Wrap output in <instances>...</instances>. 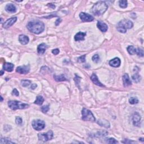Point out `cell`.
Segmentation results:
<instances>
[{"instance_id": "obj_1", "label": "cell", "mask_w": 144, "mask_h": 144, "mask_svg": "<svg viewBox=\"0 0 144 144\" xmlns=\"http://www.w3.org/2000/svg\"><path fill=\"white\" fill-rule=\"evenodd\" d=\"M28 29L34 34H38L44 31L45 25L40 21H32L28 23L26 26Z\"/></svg>"}, {"instance_id": "obj_2", "label": "cell", "mask_w": 144, "mask_h": 144, "mask_svg": "<svg viewBox=\"0 0 144 144\" xmlns=\"http://www.w3.org/2000/svg\"><path fill=\"white\" fill-rule=\"evenodd\" d=\"M108 6L104 1H98L92 6V13L95 16H101L107 10Z\"/></svg>"}, {"instance_id": "obj_3", "label": "cell", "mask_w": 144, "mask_h": 144, "mask_svg": "<svg viewBox=\"0 0 144 144\" xmlns=\"http://www.w3.org/2000/svg\"><path fill=\"white\" fill-rule=\"evenodd\" d=\"M133 26H134V24L131 20L123 19L118 23L117 26V29L120 33H125L127 32V30L132 28Z\"/></svg>"}, {"instance_id": "obj_4", "label": "cell", "mask_w": 144, "mask_h": 144, "mask_svg": "<svg viewBox=\"0 0 144 144\" xmlns=\"http://www.w3.org/2000/svg\"><path fill=\"white\" fill-rule=\"evenodd\" d=\"M8 106L11 109L14 110L17 109H25L29 106L27 104L18 101H9L8 102Z\"/></svg>"}, {"instance_id": "obj_5", "label": "cell", "mask_w": 144, "mask_h": 144, "mask_svg": "<svg viewBox=\"0 0 144 144\" xmlns=\"http://www.w3.org/2000/svg\"><path fill=\"white\" fill-rule=\"evenodd\" d=\"M82 118L83 120H85V121L93 122L96 120V119L92 113L86 108H83L82 110Z\"/></svg>"}, {"instance_id": "obj_6", "label": "cell", "mask_w": 144, "mask_h": 144, "mask_svg": "<svg viewBox=\"0 0 144 144\" xmlns=\"http://www.w3.org/2000/svg\"><path fill=\"white\" fill-rule=\"evenodd\" d=\"M54 137V134L52 131H49L46 134H39L38 137L40 141L43 142H47L48 141L51 140Z\"/></svg>"}, {"instance_id": "obj_7", "label": "cell", "mask_w": 144, "mask_h": 144, "mask_svg": "<svg viewBox=\"0 0 144 144\" xmlns=\"http://www.w3.org/2000/svg\"><path fill=\"white\" fill-rule=\"evenodd\" d=\"M33 128L36 131H41L45 127V123L43 120L37 119L33 120L32 122Z\"/></svg>"}, {"instance_id": "obj_8", "label": "cell", "mask_w": 144, "mask_h": 144, "mask_svg": "<svg viewBox=\"0 0 144 144\" xmlns=\"http://www.w3.org/2000/svg\"><path fill=\"white\" fill-rule=\"evenodd\" d=\"M141 116L139 113H134L132 117L133 124H134V126L137 127L141 126Z\"/></svg>"}, {"instance_id": "obj_9", "label": "cell", "mask_w": 144, "mask_h": 144, "mask_svg": "<svg viewBox=\"0 0 144 144\" xmlns=\"http://www.w3.org/2000/svg\"><path fill=\"white\" fill-rule=\"evenodd\" d=\"M29 70H30V67L29 65H23V66L17 67L16 72L20 74H26L29 73Z\"/></svg>"}, {"instance_id": "obj_10", "label": "cell", "mask_w": 144, "mask_h": 144, "mask_svg": "<svg viewBox=\"0 0 144 144\" xmlns=\"http://www.w3.org/2000/svg\"><path fill=\"white\" fill-rule=\"evenodd\" d=\"M79 17L83 21H92L94 19L92 15L84 12H81L79 14Z\"/></svg>"}, {"instance_id": "obj_11", "label": "cell", "mask_w": 144, "mask_h": 144, "mask_svg": "<svg viewBox=\"0 0 144 144\" xmlns=\"http://www.w3.org/2000/svg\"><path fill=\"white\" fill-rule=\"evenodd\" d=\"M17 18L16 17H12L9 19H7L6 21L3 24V27L4 28H8L12 26L14 23L16 21Z\"/></svg>"}, {"instance_id": "obj_12", "label": "cell", "mask_w": 144, "mask_h": 144, "mask_svg": "<svg viewBox=\"0 0 144 144\" xmlns=\"http://www.w3.org/2000/svg\"><path fill=\"white\" fill-rule=\"evenodd\" d=\"M109 65L114 68H118L120 65V60L118 57H115L109 62Z\"/></svg>"}, {"instance_id": "obj_13", "label": "cell", "mask_w": 144, "mask_h": 144, "mask_svg": "<svg viewBox=\"0 0 144 144\" xmlns=\"http://www.w3.org/2000/svg\"><path fill=\"white\" fill-rule=\"evenodd\" d=\"M91 79L92 82H93L95 84H96V85L102 87H105L104 84L101 83L99 81V80H98V77H97L96 74H94V73H93V74H92V76H91Z\"/></svg>"}, {"instance_id": "obj_14", "label": "cell", "mask_w": 144, "mask_h": 144, "mask_svg": "<svg viewBox=\"0 0 144 144\" xmlns=\"http://www.w3.org/2000/svg\"><path fill=\"white\" fill-rule=\"evenodd\" d=\"M123 85L124 86V87H128V86L132 85V82L130 80V78H129L128 74H124L123 75Z\"/></svg>"}, {"instance_id": "obj_15", "label": "cell", "mask_w": 144, "mask_h": 144, "mask_svg": "<svg viewBox=\"0 0 144 144\" xmlns=\"http://www.w3.org/2000/svg\"><path fill=\"white\" fill-rule=\"evenodd\" d=\"M19 41L20 43H21V44L26 45L28 43L29 39L28 36L24 35V34H21V35H20L19 37Z\"/></svg>"}, {"instance_id": "obj_16", "label": "cell", "mask_w": 144, "mask_h": 144, "mask_svg": "<svg viewBox=\"0 0 144 144\" xmlns=\"http://www.w3.org/2000/svg\"><path fill=\"white\" fill-rule=\"evenodd\" d=\"M97 26L98 29L102 32H106L108 30V26L105 23L102 22V21H98L97 23Z\"/></svg>"}, {"instance_id": "obj_17", "label": "cell", "mask_w": 144, "mask_h": 144, "mask_svg": "<svg viewBox=\"0 0 144 144\" xmlns=\"http://www.w3.org/2000/svg\"><path fill=\"white\" fill-rule=\"evenodd\" d=\"M14 65L13 64L10 63V62H5L3 66V69L6 71L9 72H11L14 70Z\"/></svg>"}, {"instance_id": "obj_18", "label": "cell", "mask_w": 144, "mask_h": 144, "mask_svg": "<svg viewBox=\"0 0 144 144\" xmlns=\"http://www.w3.org/2000/svg\"><path fill=\"white\" fill-rule=\"evenodd\" d=\"M47 47V46L45 43H42L40 44L37 47V51H38V54L40 55H43L46 51Z\"/></svg>"}, {"instance_id": "obj_19", "label": "cell", "mask_w": 144, "mask_h": 144, "mask_svg": "<svg viewBox=\"0 0 144 144\" xmlns=\"http://www.w3.org/2000/svg\"><path fill=\"white\" fill-rule=\"evenodd\" d=\"M86 35V33L79 32L77 33L74 36V40L76 41H83L84 40V37Z\"/></svg>"}, {"instance_id": "obj_20", "label": "cell", "mask_w": 144, "mask_h": 144, "mask_svg": "<svg viewBox=\"0 0 144 144\" xmlns=\"http://www.w3.org/2000/svg\"><path fill=\"white\" fill-rule=\"evenodd\" d=\"M5 10L6 11L11 12V13H14L16 11V8L15 6L13 4H7L5 7Z\"/></svg>"}, {"instance_id": "obj_21", "label": "cell", "mask_w": 144, "mask_h": 144, "mask_svg": "<svg viewBox=\"0 0 144 144\" xmlns=\"http://www.w3.org/2000/svg\"><path fill=\"white\" fill-rule=\"evenodd\" d=\"M98 123L101 127H104L105 128L110 127V123L109 122L105 119H100L98 120Z\"/></svg>"}, {"instance_id": "obj_22", "label": "cell", "mask_w": 144, "mask_h": 144, "mask_svg": "<svg viewBox=\"0 0 144 144\" xmlns=\"http://www.w3.org/2000/svg\"><path fill=\"white\" fill-rule=\"evenodd\" d=\"M54 78L56 82H62V81H67V78H65V77H64L63 74L59 75V76H56L55 75L54 76Z\"/></svg>"}, {"instance_id": "obj_23", "label": "cell", "mask_w": 144, "mask_h": 144, "mask_svg": "<svg viewBox=\"0 0 144 144\" xmlns=\"http://www.w3.org/2000/svg\"><path fill=\"white\" fill-rule=\"evenodd\" d=\"M44 101V98L42 96H38L36 98V101H34V104H37L38 105H41Z\"/></svg>"}, {"instance_id": "obj_24", "label": "cell", "mask_w": 144, "mask_h": 144, "mask_svg": "<svg viewBox=\"0 0 144 144\" xmlns=\"http://www.w3.org/2000/svg\"><path fill=\"white\" fill-rule=\"evenodd\" d=\"M132 78V79L135 83L139 82L141 81V76L138 74V72H136L135 74L133 75Z\"/></svg>"}, {"instance_id": "obj_25", "label": "cell", "mask_w": 144, "mask_h": 144, "mask_svg": "<svg viewBox=\"0 0 144 144\" xmlns=\"http://www.w3.org/2000/svg\"><path fill=\"white\" fill-rule=\"evenodd\" d=\"M127 51L130 55H134L136 53V48L133 46H129L127 47Z\"/></svg>"}, {"instance_id": "obj_26", "label": "cell", "mask_w": 144, "mask_h": 144, "mask_svg": "<svg viewBox=\"0 0 144 144\" xmlns=\"http://www.w3.org/2000/svg\"><path fill=\"white\" fill-rule=\"evenodd\" d=\"M119 6L121 8L123 9H125L127 7V5H128V2L127 1H126V0H122V1H119Z\"/></svg>"}, {"instance_id": "obj_27", "label": "cell", "mask_w": 144, "mask_h": 144, "mask_svg": "<svg viewBox=\"0 0 144 144\" xmlns=\"http://www.w3.org/2000/svg\"><path fill=\"white\" fill-rule=\"evenodd\" d=\"M21 84L22 86L24 87H28L31 84V82L29 80H21Z\"/></svg>"}, {"instance_id": "obj_28", "label": "cell", "mask_w": 144, "mask_h": 144, "mask_svg": "<svg viewBox=\"0 0 144 144\" xmlns=\"http://www.w3.org/2000/svg\"><path fill=\"white\" fill-rule=\"evenodd\" d=\"M105 142L108 144H118V142L114 138H109L105 139Z\"/></svg>"}, {"instance_id": "obj_29", "label": "cell", "mask_w": 144, "mask_h": 144, "mask_svg": "<svg viewBox=\"0 0 144 144\" xmlns=\"http://www.w3.org/2000/svg\"><path fill=\"white\" fill-rule=\"evenodd\" d=\"M129 103L131 104H136L139 103V100L137 99V98H134V97H132L129 99Z\"/></svg>"}, {"instance_id": "obj_30", "label": "cell", "mask_w": 144, "mask_h": 144, "mask_svg": "<svg viewBox=\"0 0 144 144\" xmlns=\"http://www.w3.org/2000/svg\"><path fill=\"white\" fill-rule=\"evenodd\" d=\"M92 60L93 62H95V63H98V62H99L100 60V58L99 55H98V54L94 55L92 56Z\"/></svg>"}, {"instance_id": "obj_31", "label": "cell", "mask_w": 144, "mask_h": 144, "mask_svg": "<svg viewBox=\"0 0 144 144\" xmlns=\"http://www.w3.org/2000/svg\"><path fill=\"white\" fill-rule=\"evenodd\" d=\"M136 54L137 55L140 57H143L144 56V51L142 48H136Z\"/></svg>"}, {"instance_id": "obj_32", "label": "cell", "mask_w": 144, "mask_h": 144, "mask_svg": "<svg viewBox=\"0 0 144 144\" xmlns=\"http://www.w3.org/2000/svg\"><path fill=\"white\" fill-rule=\"evenodd\" d=\"M0 143L1 144H14V142L11 141L9 140V139H7V138H2L1 139V141H0Z\"/></svg>"}, {"instance_id": "obj_33", "label": "cell", "mask_w": 144, "mask_h": 144, "mask_svg": "<svg viewBox=\"0 0 144 144\" xmlns=\"http://www.w3.org/2000/svg\"><path fill=\"white\" fill-rule=\"evenodd\" d=\"M48 110H49V106L48 105H45L41 108V110L43 113H46Z\"/></svg>"}, {"instance_id": "obj_34", "label": "cell", "mask_w": 144, "mask_h": 144, "mask_svg": "<svg viewBox=\"0 0 144 144\" xmlns=\"http://www.w3.org/2000/svg\"><path fill=\"white\" fill-rule=\"evenodd\" d=\"M15 122L18 125H21L23 123V120L22 119H21L20 117H18L16 118V119H15Z\"/></svg>"}, {"instance_id": "obj_35", "label": "cell", "mask_w": 144, "mask_h": 144, "mask_svg": "<svg viewBox=\"0 0 144 144\" xmlns=\"http://www.w3.org/2000/svg\"><path fill=\"white\" fill-rule=\"evenodd\" d=\"M78 62H86V55H84L81 56V57H78Z\"/></svg>"}, {"instance_id": "obj_36", "label": "cell", "mask_w": 144, "mask_h": 144, "mask_svg": "<svg viewBox=\"0 0 144 144\" xmlns=\"http://www.w3.org/2000/svg\"><path fill=\"white\" fill-rule=\"evenodd\" d=\"M12 93L14 95H15V96H19V93L18 91L17 90L16 88H14V90H12Z\"/></svg>"}, {"instance_id": "obj_37", "label": "cell", "mask_w": 144, "mask_h": 144, "mask_svg": "<svg viewBox=\"0 0 144 144\" xmlns=\"http://www.w3.org/2000/svg\"><path fill=\"white\" fill-rule=\"evenodd\" d=\"M60 52V51H59V50L58 48H56V49H54L52 51V53L55 55H57V54H59V53Z\"/></svg>"}, {"instance_id": "obj_38", "label": "cell", "mask_w": 144, "mask_h": 144, "mask_svg": "<svg viewBox=\"0 0 144 144\" xmlns=\"http://www.w3.org/2000/svg\"><path fill=\"white\" fill-rule=\"evenodd\" d=\"M61 21H62V20H61L60 18L57 19L56 20V21H55V25H56V26H58V25L60 24Z\"/></svg>"}, {"instance_id": "obj_39", "label": "cell", "mask_w": 144, "mask_h": 144, "mask_svg": "<svg viewBox=\"0 0 144 144\" xmlns=\"http://www.w3.org/2000/svg\"><path fill=\"white\" fill-rule=\"evenodd\" d=\"M122 142H123V143L127 144V143H131V142H134V141H130V140H128V139H126L125 141H123Z\"/></svg>"}, {"instance_id": "obj_40", "label": "cell", "mask_w": 144, "mask_h": 144, "mask_svg": "<svg viewBox=\"0 0 144 144\" xmlns=\"http://www.w3.org/2000/svg\"><path fill=\"white\" fill-rule=\"evenodd\" d=\"M37 87V85L36 84H32L31 86V88L32 89V90H34V89H35Z\"/></svg>"}, {"instance_id": "obj_41", "label": "cell", "mask_w": 144, "mask_h": 144, "mask_svg": "<svg viewBox=\"0 0 144 144\" xmlns=\"http://www.w3.org/2000/svg\"><path fill=\"white\" fill-rule=\"evenodd\" d=\"M139 140H140V141H141L142 142H144V138H141V139H139Z\"/></svg>"}, {"instance_id": "obj_42", "label": "cell", "mask_w": 144, "mask_h": 144, "mask_svg": "<svg viewBox=\"0 0 144 144\" xmlns=\"http://www.w3.org/2000/svg\"><path fill=\"white\" fill-rule=\"evenodd\" d=\"M3 74H4V72H3L2 70H1V76H2Z\"/></svg>"}, {"instance_id": "obj_43", "label": "cell", "mask_w": 144, "mask_h": 144, "mask_svg": "<svg viewBox=\"0 0 144 144\" xmlns=\"http://www.w3.org/2000/svg\"><path fill=\"white\" fill-rule=\"evenodd\" d=\"M2 100H3V98H2V97L1 96V101H2Z\"/></svg>"}]
</instances>
